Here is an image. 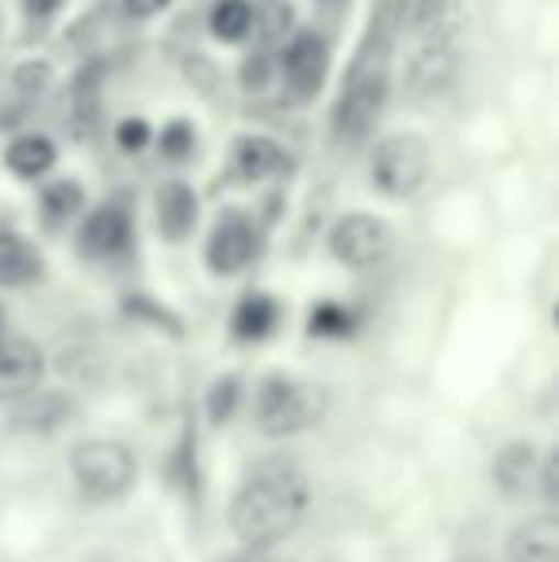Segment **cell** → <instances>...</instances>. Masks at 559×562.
Masks as SVG:
<instances>
[{"mask_svg":"<svg viewBox=\"0 0 559 562\" xmlns=\"http://www.w3.org/2000/svg\"><path fill=\"white\" fill-rule=\"evenodd\" d=\"M311 505L306 474L291 459H261L231 502V528L249 551H265L299 528Z\"/></svg>","mask_w":559,"mask_h":562,"instance_id":"cell-1","label":"cell"},{"mask_svg":"<svg viewBox=\"0 0 559 562\" xmlns=\"http://www.w3.org/2000/svg\"><path fill=\"white\" fill-rule=\"evenodd\" d=\"M329 394L314 383L269 375L254 394V425L265 437H295L326 417Z\"/></svg>","mask_w":559,"mask_h":562,"instance_id":"cell-2","label":"cell"},{"mask_svg":"<svg viewBox=\"0 0 559 562\" xmlns=\"http://www.w3.org/2000/svg\"><path fill=\"white\" fill-rule=\"evenodd\" d=\"M429 142L418 131H399L376 146L372 154V184L391 200H406L429 177Z\"/></svg>","mask_w":559,"mask_h":562,"instance_id":"cell-3","label":"cell"},{"mask_svg":"<svg viewBox=\"0 0 559 562\" xmlns=\"http://www.w3.org/2000/svg\"><path fill=\"white\" fill-rule=\"evenodd\" d=\"M69 471L89 497L112 502L135 482V456L120 440H81L69 456Z\"/></svg>","mask_w":559,"mask_h":562,"instance_id":"cell-4","label":"cell"},{"mask_svg":"<svg viewBox=\"0 0 559 562\" xmlns=\"http://www.w3.org/2000/svg\"><path fill=\"white\" fill-rule=\"evenodd\" d=\"M391 245H395L391 226L376 215H365V211L342 215L329 229V252H334L337 265L353 268V272H368V268L383 265Z\"/></svg>","mask_w":559,"mask_h":562,"instance_id":"cell-5","label":"cell"},{"mask_svg":"<svg viewBox=\"0 0 559 562\" xmlns=\"http://www.w3.org/2000/svg\"><path fill=\"white\" fill-rule=\"evenodd\" d=\"M383 100H388V74L383 69H360V74H353L349 89L337 97L334 108L337 138H353V142L365 138L383 112Z\"/></svg>","mask_w":559,"mask_h":562,"instance_id":"cell-6","label":"cell"},{"mask_svg":"<svg viewBox=\"0 0 559 562\" xmlns=\"http://www.w3.org/2000/svg\"><path fill=\"white\" fill-rule=\"evenodd\" d=\"M280 74H283V81H288L291 97L314 100L329 77V43L318 31H299V35H291L280 54Z\"/></svg>","mask_w":559,"mask_h":562,"instance_id":"cell-7","label":"cell"},{"mask_svg":"<svg viewBox=\"0 0 559 562\" xmlns=\"http://www.w3.org/2000/svg\"><path fill=\"white\" fill-rule=\"evenodd\" d=\"M208 268L215 276H238L254 265L257 257V226L249 215L242 211H226L219 215V223L211 226V237H208Z\"/></svg>","mask_w":559,"mask_h":562,"instance_id":"cell-8","label":"cell"},{"mask_svg":"<svg viewBox=\"0 0 559 562\" xmlns=\"http://www.w3.org/2000/svg\"><path fill=\"white\" fill-rule=\"evenodd\" d=\"M135 241V223L120 203H104V207L89 211L81 229H77V249L89 260H115L131 249Z\"/></svg>","mask_w":559,"mask_h":562,"instance_id":"cell-9","label":"cell"},{"mask_svg":"<svg viewBox=\"0 0 559 562\" xmlns=\"http://www.w3.org/2000/svg\"><path fill=\"white\" fill-rule=\"evenodd\" d=\"M46 360L27 337H0V402H20L38 386Z\"/></svg>","mask_w":559,"mask_h":562,"instance_id":"cell-10","label":"cell"},{"mask_svg":"<svg viewBox=\"0 0 559 562\" xmlns=\"http://www.w3.org/2000/svg\"><path fill=\"white\" fill-rule=\"evenodd\" d=\"M154 218H157V234L165 241L180 245L200 223V195L192 184L185 180H165L154 192Z\"/></svg>","mask_w":559,"mask_h":562,"instance_id":"cell-11","label":"cell"},{"mask_svg":"<svg viewBox=\"0 0 559 562\" xmlns=\"http://www.w3.org/2000/svg\"><path fill=\"white\" fill-rule=\"evenodd\" d=\"M468 23L463 0H414L411 31L422 38V46H452V35Z\"/></svg>","mask_w":559,"mask_h":562,"instance_id":"cell-12","label":"cell"},{"mask_svg":"<svg viewBox=\"0 0 559 562\" xmlns=\"http://www.w3.org/2000/svg\"><path fill=\"white\" fill-rule=\"evenodd\" d=\"M456 77V54L452 46H422L406 66V92L414 100H429L445 92Z\"/></svg>","mask_w":559,"mask_h":562,"instance_id":"cell-13","label":"cell"},{"mask_svg":"<svg viewBox=\"0 0 559 562\" xmlns=\"http://www.w3.org/2000/svg\"><path fill=\"white\" fill-rule=\"evenodd\" d=\"M510 562H559V520L556 513H540L514 528L506 543Z\"/></svg>","mask_w":559,"mask_h":562,"instance_id":"cell-14","label":"cell"},{"mask_svg":"<svg viewBox=\"0 0 559 562\" xmlns=\"http://www.w3.org/2000/svg\"><path fill=\"white\" fill-rule=\"evenodd\" d=\"M100 89H104V66L89 61L77 69L74 85H69V131L74 138H89L100 123Z\"/></svg>","mask_w":559,"mask_h":562,"instance_id":"cell-15","label":"cell"},{"mask_svg":"<svg viewBox=\"0 0 559 562\" xmlns=\"http://www.w3.org/2000/svg\"><path fill=\"white\" fill-rule=\"evenodd\" d=\"M537 448L529 440H514L494 456V486L510 497V502H522L529 494L533 479H537Z\"/></svg>","mask_w":559,"mask_h":562,"instance_id":"cell-16","label":"cell"},{"mask_svg":"<svg viewBox=\"0 0 559 562\" xmlns=\"http://www.w3.org/2000/svg\"><path fill=\"white\" fill-rule=\"evenodd\" d=\"M4 165L20 180H38L58 165V146H54L51 134H38V131L15 134L4 146Z\"/></svg>","mask_w":559,"mask_h":562,"instance_id":"cell-17","label":"cell"},{"mask_svg":"<svg viewBox=\"0 0 559 562\" xmlns=\"http://www.w3.org/2000/svg\"><path fill=\"white\" fill-rule=\"evenodd\" d=\"M43 276V257L38 249L15 229H0V288H31Z\"/></svg>","mask_w":559,"mask_h":562,"instance_id":"cell-18","label":"cell"},{"mask_svg":"<svg viewBox=\"0 0 559 562\" xmlns=\"http://www.w3.org/2000/svg\"><path fill=\"white\" fill-rule=\"evenodd\" d=\"M283 149L277 138H269V134H246V138H238V146H234V169H238L242 180H249V184H257V180H269L277 177L283 169Z\"/></svg>","mask_w":559,"mask_h":562,"instance_id":"cell-19","label":"cell"},{"mask_svg":"<svg viewBox=\"0 0 559 562\" xmlns=\"http://www.w3.org/2000/svg\"><path fill=\"white\" fill-rule=\"evenodd\" d=\"M277 322H280L277 299L265 295V291H249V295H242V303L234 306L231 334L238 340H265L277 329Z\"/></svg>","mask_w":559,"mask_h":562,"instance_id":"cell-20","label":"cell"},{"mask_svg":"<svg viewBox=\"0 0 559 562\" xmlns=\"http://www.w3.org/2000/svg\"><path fill=\"white\" fill-rule=\"evenodd\" d=\"M257 31V8L249 0H219L211 8V35L219 43H246Z\"/></svg>","mask_w":559,"mask_h":562,"instance_id":"cell-21","label":"cell"},{"mask_svg":"<svg viewBox=\"0 0 559 562\" xmlns=\"http://www.w3.org/2000/svg\"><path fill=\"white\" fill-rule=\"evenodd\" d=\"M85 207V188L77 180H51L38 195V215L46 226H66Z\"/></svg>","mask_w":559,"mask_h":562,"instance_id":"cell-22","label":"cell"},{"mask_svg":"<svg viewBox=\"0 0 559 562\" xmlns=\"http://www.w3.org/2000/svg\"><path fill=\"white\" fill-rule=\"evenodd\" d=\"M357 329V314L342 303H318L306 318V334L322 337V340H345Z\"/></svg>","mask_w":559,"mask_h":562,"instance_id":"cell-23","label":"cell"},{"mask_svg":"<svg viewBox=\"0 0 559 562\" xmlns=\"http://www.w3.org/2000/svg\"><path fill=\"white\" fill-rule=\"evenodd\" d=\"M51 81H54V69H51V61H23V66H15V74H12V89H15V97H20V112H27L31 104H35L38 97H43L46 89H51Z\"/></svg>","mask_w":559,"mask_h":562,"instance_id":"cell-24","label":"cell"},{"mask_svg":"<svg viewBox=\"0 0 559 562\" xmlns=\"http://www.w3.org/2000/svg\"><path fill=\"white\" fill-rule=\"evenodd\" d=\"M157 154L169 165H185L188 157L195 154V126L188 119H172V123L161 126L157 134Z\"/></svg>","mask_w":559,"mask_h":562,"instance_id":"cell-25","label":"cell"},{"mask_svg":"<svg viewBox=\"0 0 559 562\" xmlns=\"http://www.w3.org/2000/svg\"><path fill=\"white\" fill-rule=\"evenodd\" d=\"M66 417V402L58 398V394H51V398L43 402H31V406H20V414H15V425H23V429L31 432H51L54 425Z\"/></svg>","mask_w":559,"mask_h":562,"instance_id":"cell-26","label":"cell"},{"mask_svg":"<svg viewBox=\"0 0 559 562\" xmlns=\"http://www.w3.org/2000/svg\"><path fill=\"white\" fill-rule=\"evenodd\" d=\"M238 402H242V383H238V379H234V375L219 379V383L211 386V398H208V417H211V425L231 422L234 409H238Z\"/></svg>","mask_w":559,"mask_h":562,"instance_id":"cell-27","label":"cell"},{"mask_svg":"<svg viewBox=\"0 0 559 562\" xmlns=\"http://www.w3.org/2000/svg\"><path fill=\"white\" fill-rule=\"evenodd\" d=\"M149 142H154V126H149L146 119L131 115V119H123V123L115 126V146H120L123 154H142Z\"/></svg>","mask_w":559,"mask_h":562,"instance_id":"cell-28","label":"cell"},{"mask_svg":"<svg viewBox=\"0 0 559 562\" xmlns=\"http://www.w3.org/2000/svg\"><path fill=\"white\" fill-rule=\"evenodd\" d=\"M269 74H272V58L265 50L249 54V58L242 61V85H246V89H265Z\"/></svg>","mask_w":559,"mask_h":562,"instance_id":"cell-29","label":"cell"},{"mask_svg":"<svg viewBox=\"0 0 559 562\" xmlns=\"http://www.w3.org/2000/svg\"><path fill=\"white\" fill-rule=\"evenodd\" d=\"M537 474H540V497L548 505L559 502V451H548L545 459L537 463Z\"/></svg>","mask_w":559,"mask_h":562,"instance_id":"cell-30","label":"cell"},{"mask_svg":"<svg viewBox=\"0 0 559 562\" xmlns=\"http://www.w3.org/2000/svg\"><path fill=\"white\" fill-rule=\"evenodd\" d=\"M169 4L172 0H123V12H127L131 20H154V15H161Z\"/></svg>","mask_w":559,"mask_h":562,"instance_id":"cell-31","label":"cell"},{"mask_svg":"<svg viewBox=\"0 0 559 562\" xmlns=\"http://www.w3.org/2000/svg\"><path fill=\"white\" fill-rule=\"evenodd\" d=\"M62 4H66V0H23V15H27L31 23H43V20H51V15H58Z\"/></svg>","mask_w":559,"mask_h":562,"instance_id":"cell-32","label":"cell"},{"mask_svg":"<svg viewBox=\"0 0 559 562\" xmlns=\"http://www.w3.org/2000/svg\"><path fill=\"white\" fill-rule=\"evenodd\" d=\"M452 562H491L487 555H460V559H452Z\"/></svg>","mask_w":559,"mask_h":562,"instance_id":"cell-33","label":"cell"},{"mask_svg":"<svg viewBox=\"0 0 559 562\" xmlns=\"http://www.w3.org/2000/svg\"><path fill=\"white\" fill-rule=\"evenodd\" d=\"M249 562H283V559H261V555H254V559H249Z\"/></svg>","mask_w":559,"mask_h":562,"instance_id":"cell-34","label":"cell"}]
</instances>
